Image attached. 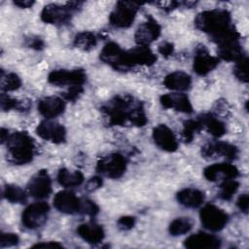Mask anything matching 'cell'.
I'll use <instances>...</instances> for the list:
<instances>
[{
	"label": "cell",
	"mask_w": 249,
	"mask_h": 249,
	"mask_svg": "<svg viewBox=\"0 0 249 249\" xmlns=\"http://www.w3.org/2000/svg\"><path fill=\"white\" fill-rule=\"evenodd\" d=\"M110 125L132 124L143 126L147 123L142 103L129 94L116 95L101 107Z\"/></svg>",
	"instance_id": "obj_1"
},
{
	"label": "cell",
	"mask_w": 249,
	"mask_h": 249,
	"mask_svg": "<svg viewBox=\"0 0 249 249\" xmlns=\"http://www.w3.org/2000/svg\"><path fill=\"white\" fill-rule=\"evenodd\" d=\"M195 25L197 29L209 34L214 42L233 27L231 24V14L224 9H213L199 13L195 19Z\"/></svg>",
	"instance_id": "obj_2"
},
{
	"label": "cell",
	"mask_w": 249,
	"mask_h": 249,
	"mask_svg": "<svg viewBox=\"0 0 249 249\" xmlns=\"http://www.w3.org/2000/svg\"><path fill=\"white\" fill-rule=\"evenodd\" d=\"M9 160L14 164H25L33 160L35 144L26 132H14L9 134L5 141Z\"/></svg>",
	"instance_id": "obj_3"
},
{
	"label": "cell",
	"mask_w": 249,
	"mask_h": 249,
	"mask_svg": "<svg viewBox=\"0 0 249 249\" xmlns=\"http://www.w3.org/2000/svg\"><path fill=\"white\" fill-rule=\"evenodd\" d=\"M140 4L128 1H120L109 17L111 25L117 28H126L132 24Z\"/></svg>",
	"instance_id": "obj_4"
},
{
	"label": "cell",
	"mask_w": 249,
	"mask_h": 249,
	"mask_svg": "<svg viewBox=\"0 0 249 249\" xmlns=\"http://www.w3.org/2000/svg\"><path fill=\"white\" fill-rule=\"evenodd\" d=\"M126 169V160L119 153H113L101 158L96 163L97 172L102 175L117 179L123 176Z\"/></svg>",
	"instance_id": "obj_5"
},
{
	"label": "cell",
	"mask_w": 249,
	"mask_h": 249,
	"mask_svg": "<svg viewBox=\"0 0 249 249\" xmlns=\"http://www.w3.org/2000/svg\"><path fill=\"white\" fill-rule=\"evenodd\" d=\"M157 60L156 54L145 46H138L124 51L122 62V71L130 69L135 65H153Z\"/></svg>",
	"instance_id": "obj_6"
},
{
	"label": "cell",
	"mask_w": 249,
	"mask_h": 249,
	"mask_svg": "<svg viewBox=\"0 0 249 249\" xmlns=\"http://www.w3.org/2000/svg\"><path fill=\"white\" fill-rule=\"evenodd\" d=\"M50 212L49 204L46 202H35L28 205L21 214L22 225L29 230L42 227L48 219Z\"/></svg>",
	"instance_id": "obj_7"
},
{
	"label": "cell",
	"mask_w": 249,
	"mask_h": 249,
	"mask_svg": "<svg viewBox=\"0 0 249 249\" xmlns=\"http://www.w3.org/2000/svg\"><path fill=\"white\" fill-rule=\"evenodd\" d=\"M199 218L202 226L211 231L223 230L229 221L228 214L214 204L204 205L200 210Z\"/></svg>",
	"instance_id": "obj_8"
},
{
	"label": "cell",
	"mask_w": 249,
	"mask_h": 249,
	"mask_svg": "<svg viewBox=\"0 0 249 249\" xmlns=\"http://www.w3.org/2000/svg\"><path fill=\"white\" fill-rule=\"evenodd\" d=\"M86 80H87V75L83 69L53 70L48 76L49 83L57 87L83 86Z\"/></svg>",
	"instance_id": "obj_9"
},
{
	"label": "cell",
	"mask_w": 249,
	"mask_h": 249,
	"mask_svg": "<svg viewBox=\"0 0 249 249\" xmlns=\"http://www.w3.org/2000/svg\"><path fill=\"white\" fill-rule=\"evenodd\" d=\"M27 193L34 198H46L52 193V180L47 170H40L27 184Z\"/></svg>",
	"instance_id": "obj_10"
},
{
	"label": "cell",
	"mask_w": 249,
	"mask_h": 249,
	"mask_svg": "<svg viewBox=\"0 0 249 249\" xmlns=\"http://www.w3.org/2000/svg\"><path fill=\"white\" fill-rule=\"evenodd\" d=\"M238 154L237 148L228 142L217 141L205 144L201 148V155L206 159H213L215 157H222L226 160H232L236 159Z\"/></svg>",
	"instance_id": "obj_11"
},
{
	"label": "cell",
	"mask_w": 249,
	"mask_h": 249,
	"mask_svg": "<svg viewBox=\"0 0 249 249\" xmlns=\"http://www.w3.org/2000/svg\"><path fill=\"white\" fill-rule=\"evenodd\" d=\"M82 200L73 192L60 191L53 197V206L61 213H81Z\"/></svg>",
	"instance_id": "obj_12"
},
{
	"label": "cell",
	"mask_w": 249,
	"mask_h": 249,
	"mask_svg": "<svg viewBox=\"0 0 249 249\" xmlns=\"http://www.w3.org/2000/svg\"><path fill=\"white\" fill-rule=\"evenodd\" d=\"M218 64L219 58L210 55L204 45H199L196 49L193 68L197 75H207L209 72L215 69Z\"/></svg>",
	"instance_id": "obj_13"
},
{
	"label": "cell",
	"mask_w": 249,
	"mask_h": 249,
	"mask_svg": "<svg viewBox=\"0 0 249 249\" xmlns=\"http://www.w3.org/2000/svg\"><path fill=\"white\" fill-rule=\"evenodd\" d=\"M72 12L73 10L69 6L49 4L43 8L41 19L50 24H64L70 20Z\"/></svg>",
	"instance_id": "obj_14"
},
{
	"label": "cell",
	"mask_w": 249,
	"mask_h": 249,
	"mask_svg": "<svg viewBox=\"0 0 249 249\" xmlns=\"http://www.w3.org/2000/svg\"><path fill=\"white\" fill-rule=\"evenodd\" d=\"M36 132L41 138L55 144L64 142L66 138L65 127L56 122L49 120L41 122L36 127Z\"/></svg>",
	"instance_id": "obj_15"
},
{
	"label": "cell",
	"mask_w": 249,
	"mask_h": 249,
	"mask_svg": "<svg viewBox=\"0 0 249 249\" xmlns=\"http://www.w3.org/2000/svg\"><path fill=\"white\" fill-rule=\"evenodd\" d=\"M160 35V26L156 19L149 17L146 21L141 23L134 35L135 41L138 46L148 47L149 44L154 42Z\"/></svg>",
	"instance_id": "obj_16"
},
{
	"label": "cell",
	"mask_w": 249,
	"mask_h": 249,
	"mask_svg": "<svg viewBox=\"0 0 249 249\" xmlns=\"http://www.w3.org/2000/svg\"><path fill=\"white\" fill-rule=\"evenodd\" d=\"M239 172L235 165L228 163V162H220L214 163L203 170V176L206 180L215 182L219 180H228V179H235L238 176Z\"/></svg>",
	"instance_id": "obj_17"
},
{
	"label": "cell",
	"mask_w": 249,
	"mask_h": 249,
	"mask_svg": "<svg viewBox=\"0 0 249 249\" xmlns=\"http://www.w3.org/2000/svg\"><path fill=\"white\" fill-rule=\"evenodd\" d=\"M153 139L156 145L163 151L174 152L178 148L177 138L166 124H160L154 127Z\"/></svg>",
	"instance_id": "obj_18"
},
{
	"label": "cell",
	"mask_w": 249,
	"mask_h": 249,
	"mask_svg": "<svg viewBox=\"0 0 249 249\" xmlns=\"http://www.w3.org/2000/svg\"><path fill=\"white\" fill-rule=\"evenodd\" d=\"M184 246L189 249H217L221 246V240L213 234L197 232L187 237Z\"/></svg>",
	"instance_id": "obj_19"
},
{
	"label": "cell",
	"mask_w": 249,
	"mask_h": 249,
	"mask_svg": "<svg viewBox=\"0 0 249 249\" xmlns=\"http://www.w3.org/2000/svg\"><path fill=\"white\" fill-rule=\"evenodd\" d=\"M65 110L63 98L58 96H47L39 100L38 111L47 119H53L59 116Z\"/></svg>",
	"instance_id": "obj_20"
},
{
	"label": "cell",
	"mask_w": 249,
	"mask_h": 249,
	"mask_svg": "<svg viewBox=\"0 0 249 249\" xmlns=\"http://www.w3.org/2000/svg\"><path fill=\"white\" fill-rule=\"evenodd\" d=\"M160 104L167 109H174L176 111L190 114L193 112V106L188 96L184 93H167L163 94L160 98Z\"/></svg>",
	"instance_id": "obj_21"
},
{
	"label": "cell",
	"mask_w": 249,
	"mask_h": 249,
	"mask_svg": "<svg viewBox=\"0 0 249 249\" xmlns=\"http://www.w3.org/2000/svg\"><path fill=\"white\" fill-rule=\"evenodd\" d=\"M124 51L116 43H107L100 52V59L112 66L114 69L122 71V62Z\"/></svg>",
	"instance_id": "obj_22"
},
{
	"label": "cell",
	"mask_w": 249,
	"mask_h": 249,
	"mask_svg": "<svg viewBox=\"0 0 249 249\" xmlns=\"http://www.w3.org/2000/svg\"><path fill=\"white\" fill-rule=\"evenodd\" d=\"M77 233L89 244H97L101 242L105 236L103 228L94 222L81 224L77 228Z\"/></svg>",
	"instance_id": "obj_23"
},
{
	"label": "cell",
	"mask_w": 249,
	"mask_h": 249,
	"mask_svg": "<svg viewBox=\"0 0 249 249\" xmlns=\"http://www.w3.org/2000/svg\"><path fill=\"white\" fill-rule=\"evenodd\" d=\"M176 198L185 207L196 208L203 203L204 194L195 188H186L177 193Z\"/></svg>",
	"instance_id": "obj_24"
},
{
	"label": "cell",
	"mask_w": 249,
	"mask_h": 249,
	"mask_svg": "<svg viewBox=\"0 0 249 249\" xmlns=\"http://www.w3.org/2000/svg\"><path fill=\"white\" fill-rule=\"evenodd\" d=\"M191 84L192 79L190 75L183 71L172 72L168 74L163 80V85L165 86V88L178 91L187 90L191 87Z\"/></svg>",
	"instance_id": "obj_25"
},
{
	"label": "cell",
	"mask_w": 249,
	"mask_h": 249,
	"mask_svg": "<svg viewBox=\"0 0 249 249\" xmlns=\"http://www.w3.org/2000/svg\"><path fill=\"white\" fill-rule=\"evenodd\" d=\"M219 56L227 61L236 62L243 56H245L242 47L239 44V41L227 43L221 46H218Z\"/></svg>",
	"instance_id": "obj_26"
},
{
	"label": "cell",
	"mask_w": 249,
	"mask_h": 249,
	"mask_svg": "<svg viewBox=\"0 0 249 249\" xmlns=\"http://www.w3.org/2000/svg\"><path fill=\"white\" fill-rule=\"evenodd\" d=\"M202 127L205 126L208 132L214 137H221L226 133V126L223 122L215 118L212 114L206 113L198 117Z\"/></svg>",
	"instance_id": "obj_27"
},
{
	"label": "cell",
	"mask_w": 249,
	"mask_h": 249,
	"mask_svg": "<svg viewBox=\"0 0 249 249\" xmlns=\"http://www.w3.org/2000/svg\"><path fill=\"white\" fill-rule=\"evenodd\" d=\"M57 181L65 188L77 187L84 182V175L80 171H72L67 168H61L57 173Z\"/></svg>",
	"instance_id": "obj_28"
},
{
	"label": "cell",
	"mask_w": 249,
	"mask_h": 249,
	"mask_svg": "<svg viewBox=\"0 0 249 249\" xmlns=\"http://www.w3.org/2000/svg\"><path fill=\"white\" fill-rule=\"evenodd\" d=\"M97 38L90 31H83L78 33L74 38V46L83 51H89L96 46Z\"/></svg>",
	"instance_id": "obj_29"
},
{
	"label": "cell",
	"mask_w": 249,
	"mask_h": 249,
	"mask_svg": "<svg viewBox=\"0 0 249 249\" xmlns=\"http://www.w3.org/2000/svg\"><path fill=\"white\" fill-rule=\"evenodd\" d=\"M3 196L12 203H23L27 199V195L17 185H6L3 189Z\"/></svg>",
	"instance_id": "obj_30"
},
{
	"label": "cell",
	"mask_w": 249,
	"mask_h": 249,
	"mask_svg": "<svg viewBox=\"0 0 249 249\" xmlns=\"http://www.w3.org/2000/svg\"><path fill=\"white\" fill-rule=\"evenodd\" d=\"M193 228V221L188 217H179L174 219L168 228L169 233L173 236L183 235L189 232Z\"/></svg>",
	"instance_id": "obj_31"
},
{
	"label": "cell",
	"mask_w": 249,
	"mask_h": 249,
	"mask_svg": "<svg viewBox=\"0 0 249 249\" xmlns=\"http://www.w3.org/2000/svg\"><path fill=\"white\" fill-rule=\"evenodd\" d=\"M21 86L20 78L15 73L4 74L1 72V89L3 91H13L19 89Z\"/></svg>",
	"instance_id": "obj_32"
},
{
	"label": "cell",
	"mask_w": 249,
	"mask_h": 249,
	"mask_svg": "<svg viewBox=\"0 0 249 249\" xmlns=\"http://www.w3.org/2000/svg\"><path fill=\"white\" fill-rule=\"evenodd\" d=\"M239 184L234 179L224 180L220 185L218 196L223 200H230L238 190Z\"/></svg>",
	"instance_id": "obj_33"
},
{
	"label": "cell",
	"mask_w": 249,
	"mask_h": 249,
	"mask_svg": "<svg viewBox=\"0 0 249 249\" xmlns=\"http://www.w3.org/2000/svg\"><path fill=\"white\" fill-rule=\"evenodd\" d=\"M202 128V124L198 119L196 120H188L184 122L183 125V139L185 142H190L193 140L195 133L199 131Z\"/></svg>",
	"instance_id": "obj_34"
},
{
	"label": "cell",
	"mask_w": 249,
	"mask_h": 249,
	"mask_svg": "<svg viewBox=\"0 0 249 249\" xmlns=\"http://www.w3.org/2000/svg\"><path fill=\"white\" fill-rule=\"evenodd\" d=\"M233 74L240 82H248V58L246 55L235 62Z\"/></svg>",
	"instance_id": "obj_35"
},
{
	"label": "cell",
	"mask_w": 249,
	"mask_h": 249,
	"mask_svg": "<svg viewBox=\"0 0 249 249\" xmlns=\"http://www.w3.org/2000/svg\"><path fill=\"white\" fill-rule=\"evenodd\" d=\"M1 108L3 111H9L11 109H17L18 111H21L22 101H18L15 98H12L5 92H3L1 94Z\"/></svg>",
	"instance_id": "obj_36"
},
{
	"label": "cell",
	"mask_w": 249,
	"mask_h": 249,
	"mask_svg": "<svg viewBox=\"0 0 249 249\" xmlns=\"http://www.w3.org/2000/svg\"><path fill=\"white\" fill-rule=\"evenodd\" d=\"M19 241L18 236L13 232H2L0 236V246L1 248L4 247H11L17 245Z\"/></svg>",
	"instance_id": "obj_37"
},
{
	"label": "cell",
	"mask_w": 249,
	"mask_h": 249,
	"mask_svg": "<svg viewBox=\"0 0 249 249\" xmlns=\"http://www.w3.org/2000/svg\"><path fill=\"white\" fill-rule=\"evenodd\" d=\"M99 211L98 206L89 199H83L82 200V207H81V213L86 214L89 216H95Z\"/></svg>",
	"instance_id": "obj_38"
},
{
	"label": "cell",
	"mask_w": 249,
	"mask_h": 249,
	"mask_svg": "<svg viewBox=\"0 0 249 249\" xmlns=\"http://www.w3.org/2000/svg\"><path fill=\"white\" fill-rule=\"evenodd\" d=\"M84 89L82 86H74L69 87L68 90L63 93V98L68 101H75L79 98V96L83 93Z\"/></svg>",
	"instance_id": "obj_39"
},
{
	"label": "cell",
	"mask_w": 249,
	"mask_h": 249,
	"mask_svg": "<svg viewBox=\"0 0 249 249\" xmlns=\"http://www.w3.org/2000/svg\"><path fill=\"white\" fill-rule=\"evenodd\" d=\"M117 225L122 231H129L135 225V218L132 216H123L118 220Z\"/></svg>",
	"instance_id": "obj_40"
},
{
	"label": "cell",
	"mask_w": 249,
	"mask_h": 249,
	"mask_svg": "<svg viewBox=\"0 0 249 249\" xmlns=\"http://www.w3.org/2000/svg\"><path fill=\"white\" fill-rule=\"evenodd\" d=\"M158 50L161 55H163L164 57H168L174 53V46L169 42H162L161 44H160Z\"/></svg>",
	"instance_id": "obj_41"
},
{
	"label": "cell",
	"mask_w": 249,
	"mask_h": 249,
	"mask_svg": "<svg viewBox=\"0 0 249 249\" xmlns=\"http://www.w3.org/2000/svg\"><path fill=\"white\" fill-rule=\"evenodd\" d=\"M102 179L98 176H94L91 177L89 180H88V182L86 183V190L89 192H92L95 191L97 189H99L102 186Z\"/></svg>",
	"instance_id": "obj_42"
},
{
	"label": "cell",
	"mask_w": 249,
	"mask_h": 249,
	"mask_svg": "<svg viewBox=\"0 0 249 249\" xmlns=\"http://www.w3.org/2000/svg\"><path fill=\"white\" fill-rule=\"evenodd\" d=\"M236 205L237 207L244 213L248 212V208H249V196L247 194H243L241 195L237 201H236Z\"/></svg>",
	"instance_id": "obj_43"
},
{
	"label": "cell",
	"mask_w": 249,
	"mask_h": 249,
	"mask_svg": "<svg viewBox=\"0 0 249 249\" xmlns=\"http://www.w3.org/2000/svg\"><path fill=\"white\" fill-rule=\"evenodd\" d=\"M33 247L36 248H61L62 245L58 242H54V241H48V242H42V243H38L33 245Z\"/></svg>",
	"instance_id": "obj_44"
},
{
	"label": "cell",
	"mask_w": 249,
	"mask_h": 249,
	"mask_svg": "<svg viewBox=\"0 0 249 249\" xmlns=\"http://www.w3.org/2000/svg\"><path fill=\"white\" fill-rule=\"evenodd\" d=\"M28 46L30 48H33V49H36V50H40V49H42L44 47V42L40 38H32V39L29 40Z\"/></svg>",
	"instance_id": "obj_45"
},
{
	"label": "cell",
	"mask_w": 249,
	"mask_h": 249,
	"mask_svg": "<svg viewBox=\"0 0 249 249\" xmlns=\"http://www.w3.org/2000/svg\"><path fill=\"white\" fill-rule=\"evenodd\" d=\"M14 3L19 8H29L34 4L33 1H27V0H18V1H15Z\"/></svg>",
	"instance_id": "obj_46"
}]
</instances>
